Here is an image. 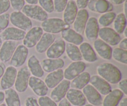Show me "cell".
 Returning a JSON list of instances; mask_svg holds the SVG:
<instances>
[{
  "instance_id": "6da1fadb",
  "label": "cell",
  "mask_w": 127,
  "mask_h": 106,
  "mask_svg": "<svg viewBox=\"0 0 127 106\" xmlns=\"http://www.w3.org/2000/svg\"><path fill=\"white\" fill-rule=\"evenodd\" d=\"M98 75L105 79L109 83L115 84L122 78V74L119 68L112 63L104 62L97 67Z\"/></svg>"
},
{
  "instance_id": "7a4b0ae2",
  "label": "cell",
  "mask_w": 127,
  "mask_h": 106,
  "mask_svg": "<svg viewBox=\"0 0 127 106\" xmlns=\"http://www.w3.org/2000/svg\"><path fill=\"white\" fill-rule=\"evenodd\" d=\"M69 27L70 26L66 24L63 19L57 17L48 18L41 24V28L43 31L52 34L61 33L64 30L69 29Z\"/></svg>"
},
{
  "instance_id": "3957f363",
  "label": "cell",
  "mask_w": 127,
  "mask_h": 106,
  "mask_svg": "<svg viewBox=\"0 0 127 106\" xmlns=\"http://www.w3.org/2000/svg\"><path fill=\"white\" fill-rule=\"evenodd\" d=\"M9 21L15 27L22 30L24 31H28L32 27V22L31 19L21 11H14L10 14Z\"/></svg>"
},
{
  "instance_id": "277c9868",
  "label": "cell",
  "mask_w": 127,
  "mask_h": 106,
  "mask_svg": "<svg viewBox=\"0 0 127 106\" xmlns=\"http://www.w3.org/2000/svg\"><path fill=\"white\" fill-rule=\"evenodd\" d=\"M22 12L29 19L43 22L48 19V13L45 12L40 6L37 4L24 5Z\"/></svg>"
},
{
  "instance_id": "5b68a950",
  "label": "cell",
  "mask_w": 127,
  "mask_h": 106,
  "mask_svg": "<svg viewBox=\"0 0 127 106\" xmlns=\"http://www.w3.org/2000/svg\"><path fill=\"white\" fill-rule=\"evenodd\" d=\"M31 75V72L27 67H22L18 71L14 83L16 91L18 93H24L27 90L28 88L29 79Z\"/></svg>"
},
{
  "instance_id": "8992f818",
  "label": "cell",
  "mask_w": 127,
  "mask_h": 106,
  "mask_svg": "<svg viewBox=\"0 0 127 106\" xmlns=\"http://www.w3.org/2000/svg\"><path fill=\"white\" fill-rule=\"evenodd\" d=\"M99 37L100 39L111 46H115L121 40L120 34L110 27H102L99 29Z\"/></svg>"
},
{
  "instance_id": "52a82bcc",
  "label": "cell",
  "mask_w": 127,
  "mask_h": 106,
  "mask_svg": "<svg viewBox=\"0 0 127 106\" xmlns=\"http://www.w3.org/2000/svg\"><path fill=\"white\" fill-rule=\"evenodd\" d=\"M43 34V30L41 27H32L26 34L23 39V45L27 48H33L38 43Z\"/></svg>"
},
{
  "instance_id": "ba28073f",
  "label": "cell",
  "mask_w": 127,
  "mask_h": 106,
  "mask_svg": "<svg viewBox=\"0 0 127 106\" xmlns=\"http://www.w3.org/2000/svg\"><path fill=\"white\" fill-rule=\"evenodd\" d=\"M29 54V50L24 45H19L16 47L11 60L10 65L15 68H19L26 62Z\"/></svg>"
},
{
  "instance_id": "9c48e42d",
  "label": "cell",
  "mask_w": 127,
  "mask_h": 106,
  "mask_svg": "<svg viewBox=\"0 0 127 106\" xmlns=\"http://www.w3.org/2000/svg\"><path fill=\"white\" fill-rule=\"evenodd\" d=\"M86 64L83 61L73 62L63 71L64 78L68 81H71L79 74L84 71Z\"/></svg>"
},
{
  "instance_id": "30bf717a",
  "label": "cell",
  "mask_w": 127,
  "mask_h": 106,
  "mask_svg": "<svg viewBox=\"0 0 127 106\" xmlns=\"http://www.w3.org/2000/svg\"><path fill=\"white\" fill-rule=\"evenodd\" d=\"M17 71L15 67L9 66L6 68L0 81V86L2 89H10L14 85Z\"/></svg>"
},
{
  "instance_id": "8fae6325",
  "label": "cell",
  "mask_w": 127,
  "mask_h": 106,
  "mask_svg": "<svg viewBox=\"0 0 127 106\" xmlns=\"http://www.w3.org/2000/svg\"><path fill=\"white\" fill-rule=\"evenodd\" d=\"M66 43L62 38L55 40L46 51V56L48 58H60L65 52Z\"/></svg>"
},
{
  "instance_id": "7c38bea8",
  "label": "cell",
  "mask_w": 127,
  "mask_h": 106,
  "mask_svg": "<svg viewBox=\"0 0 127 106\" xmlns=\"http://www.w3.org/2000/svg\"><path fill=\"white\" fill-rule=\"evenodd\" d=\"M70 81L63 79L57 86L55 87L50 93V98L55 103H59L64 99L67 92L70 89Z\"/></svg>"
},
{
  "instance_id": "4fadbf2b",
  "label": "cell",
  "mask_w": 127,
  "mask_h": 106,
  "mask_svg": "<svg viewBox=\"0 0 127 106\" xmlns=\"http://www.w3.org/2000/svg\"><path fill=\"white\" fill-rule=\"evenodd\" d=\"M26 32L15 27H7L0 34L2 40L21 41L24 39Z\"/></svg>"
},
{
  "instance_id": "5bb4252c",
  "label": "cell",
  "mask_w": 127,
  "mask_h": 106,
  "mask_svg": "<svg viewBox=\"0 0 127 106\" xmlns=\"http://www.w3.org/2000/svg\"><path fill=\"white\" fill-rule=\"evenodd\" d=\"M83 93L85 96L86 101L93 106H99L102 105V95L91 85L89 84L86 86L83 89Z\"/></svg>"
},
{
  "instance_id": "9a60e30c",
  "label": "cell",
  "mask_w": 127,
  "mask_h": 106,
  "mask_svg": "<svg viewBox=\"0 0 127 106\" xmlns=\"http://www.w3.org/2000/svg\"><path fill=\"white\" fill-rule=\"evenodd\" d=\"M99 29V24L97 19L95 17H91L88 19L84 29V34L87 39L91 42L97 39Z\"/></svg>"
},
{
  "instance_id": "2e32d148",
  "label": "cell",
  "mask_w": 127,
  "mask_h": 106,
  "mask_svg": "<svg viewBox=\"0 0 127 106\" xmlns=\"http://www.w3.org/2000/svg\"><path fill=\"white\" fill-rule=\"evenodd\" d=\"M28 86L32 91L39 97L45 96L47 94L48 88L45 82L39 78L35 76H31L29 79Z\"/></svg>"
},
{
  "instance_id": "e0dca14e",
  "label": "cell",
  "mask_w": 127,
  "mask_h": 106,
  "mask_svg": "<svg viewBox=\"0 0 127 106\" xmlns=\"http://www.w3.org/2000/svg\"><path fill=\"white\" fill-rule=\"evenodd\" d=\"M89 83L101 95L106 96L112 90L110 83L99 75L91 76Z\"/></svg>"
},
{
  "instance_id": "ac0fdd59",
  "label": "cell",
  "mask_w": 127,
  "mask_h": 106,
  "mask_svg": "<svg viewBox=\"0 0 127 106\" xmlns=\"http://www.w3.org/2000/svg\"><path fill=\"white\" fill-rule=\"evenodd\" d=\"M17 47V44L16 41H4L0 48V60L4 63L9 62Z\"/></svg>"
},
{
  "instance_id": "d6986e66",
  "label": "cell",
  "mask_w": 127,
  "mask_h": 106,
  "mask_svg": "<svg viewBox=\"0 0 127 106\" xmlns=\"http://www.w3.org/2000/svg\"><path fill=\"white\" fill-rule=\"evenodd\" d=\"M88 19H89V13L88 11L86 9H79L78 11L76 17L73 22L74 31L79 34H83Z\"/></svg>"
},
{
  "instance_id": "ffe728a7",
  "label": "cell",
  "mask_w": 127,
  "mask_h": 106,
  "mask_svg": "<svg viewBox=\"0 0 127 106\" xmlns=\"http://www.w3.org/2000/svg\"><path fill=\"white\" fill-rule=\"evenodd\" d=\"M66 97L69 103L74 106H84L86 104V99L83 92L79 89L71 88L67 92Z\"/></svg>"
},
{
  "instance_id": "44dd1931",
  "label": "cell",
  "mask_w": 127,
  "mask_h": 106,
  "mask_svg": "<svg viewBox=\"0 0 127 106\" xmlns=\"http://www.w3.org/2000/svg\"><path fill=\"white\" fill-rule=\"evenodd\" d=\"M93 46L97 54L102 58L107 60H110L112 59V48L111 46L108 45L101 39H98V38L94 41Z\"/></svg>"
},
{
  "instance_id": "7402d4cb",
  "label": "cell",
  "mask_w": 127,
  "mask_h": 106,
  "mask_svg": "<svg viewBox=\"0 0 127 106\" xmlns=\"http://www.w3.org/2000/svg\"><path fill=\"white\" fill-rule=\"evenodd\" d=\"M61 36L63 40L77 46L81 44L84 41V38L82 35L79 34L74 29H71L70 28L62 31L61 32Z\"/></svg>"
},
{
  "instance_id": "603a6c76",
  "label": "cell",
  "mask_w": 127,
  "mask_h": 106,
  "mask_svg": "<svg viewBox=\"0 0 127 106\" xmlns=\"http://www.w3.org/2000/svg\"><path fill=\"white\" fill-rule=\"evenodd\" d=\"M78 7L74 1H69L63 12V21L68 25L73 24L78 13Z\"/></svg>"
},
{
  "instance_id": "cb8c5ba5",
  "label": "cell",
  "mask_w": 127,
  "mask_h": 106,
  "mask_svg": "<svg viewBox=\"0 0 127 106\" xmlns=\"http://www.w3.org/2000/svg\"><path fill=\"white\" fill-rule=\"evenodd\" d=\"M43 71L51 73L52 71L62 69L64 66V62L62 58H45L43 59L41 64Z\"/></svg>"
},
{
  "instance_id": "d4e9b609",
  "label": "cell",
  "mask_w": 127,
  "mask_h": 106,
  "mask_svg": "<svg viewBox=\"0 0 127 106\" xmlns=\"http://www.w3.org/2000/svg\"><path fill=\"white\" fill-rule=\"evenodd\" d=\"M55 40V36L54 34L50 33L43 34L40 39L35 45L36 52L38 53H43L46 52L51 45Z\"/></svg>"
},
{
  "instance_id": "484cf974",
  "label": "cell",
  "mask_w": 127,
  "mask_h": 106,
  "mask_svg": "<svg viewBox=\"0 0 127 106\" xmlns=\"http://www.w3.org/2000/svg\"><path fill=\"white\" fill-rule=\"evenodd\" d=\"M63 79H64L63 70L62 69H59L49 73V74H47L45 78L44 82L48 88L53 89L60 82H62Z\"/></svg>"
},
{
  "instance_id": "4316f807",
  "label": "cell",
  "mask_w": 127,
  "mask_h": 106,
  "mask_svg": "<svg viewBox=\"0 0 127 106\" xmlns=\"http://www.w3.org/2000/svg\"><path fill=\"white\" fill-rule=\"evenodd\" d=\"M124 96V94L119 89H113L103 99L102 106H117Z\"/></svg>"
},
{
  "instance_id": "83f0119b",
  "label": "cell",
  "mask_w": 127,
  "mask_h": 106,
  "mask_svg": "<svg viewBox=\"0 0 127 106\" xmlns=\"http://www.w3.org/2000/svg\"><path fill=\"white\" fill-rule=\"evenodd\" d=\"M82 58L88 63H94L97 60V57L94 48L88 42H83L79 47Z\"/></svg>"
},
{
  "instance_id": "f1b7e54d",
  "label": "cell",
  "mask_w": 127,
  "mask_h": 106,
  "mask_svg": "<svg viewBox=\"0 0 127 106\" xmlns=\"http://www.w3.org/2000/svg\"><path fill=\"white\" fill-rule=\"evenodd\" d=\"M27 67L31 72V74H32L33 76L40 78L44 74V71L42 69V65L38 58L35 55L31 56L29 58Z\"/></svg>"
},
{
  "instance_id": "f546056e",
  "label": "cell",
  "mask_w": 127,
  "mask_h": 106,
  "mask_svg": "<svg viewBox=\"0 0 127 106\" xmlns=\"http://www.w3.org/2000/svg\"><path fill=\"white\" fill-rule=\"evenodd\" d=\"M91 75L90 73L84 71L76 77L70 83V87L76 89H83L89 83Z\"/></svg>"
},
{
  "instance_id": "4dcf8cb0",
  "label": "cell",
  "mask_w": 127,
  "mask_h": 106,
  "mask_svg": "<svg viewBox=\"0 0 127 106\" xmlns=\"http://www.w3.org/2000/svg\"><path fill=\"white\" fill-rule=\"evenodd\" d=\"M6 106H21V100L18 93L15 89L10 88L4 91Z\"/></svg>"
},
{
  "instance_id": "1f68e13d",
  "label": "cell",
  "mask_w": 127,
  "mask_h": 106,
  "mask_svg": "<svg viewBox=\"0 0 127 106\" xmlns=\"http://www.w3.org/2000/svg\"><path fill=\"white\" fill-rule=\"evenodd\" d=\"M65 51L68 57L73 62H78L83 60L80 50L77 45L68 43L66 44Z\"/></svg>"
},
{
  "instance_id": "d6a6232c",
  "label": "cell",
  "mask_w": 127,
  "mask_h": 106,
  "mask_svg": "<svg viewBox=\"0 0 127 106\" xmlns=\"http://www.w3.org/2000/svg\"><path fill=\"white\" fill-rule=\"evenodd\" d=\"M114 31L119 34H122L124 32L127 26V17L123 12L116 15L114 21Z\"/></svg>"
},
{
  "instance_id": "836d02e7",
  "label": "cell",
  "mask_w": 127,
  "mask_h": 106,
  "mask_svg": "<svg viewBox=\"0 0 127 106\" xmlns=\"http://www.w3.org/2000/svg\"><path fill=\"white\" fill-rule=\"evenodd\" d=\"M116 14L114 12H107L104 13L99 17L97 20L99 24L101 25L103 27H107L110 26L115 19Z\"/></svg>"
},
{
  "instance_id": "e575fe53",
  "label": "cell",
  "mask_w": 127,
  "mask_h": 106,
  "mask_svg": "<svg viewBox=\"0 0 127 106\" xmlns=\"http://www.w3.org/2000/svg\"><path fill=\"white\" fill-rule=\"evenodd\" d=\"M112 57L115 60L123 63L124 65L127 64V51L121 49L120 48H115L112 49Z\"/></svg>"
},
{
  "instance_id": "d590c367",
  "label": "cell",
  "mask_w": 127,
  "mask_h": 106,
  "mask_svg": "<svg viewBox=\"0 0 127 106\" xmlns=\"http://www.w3.org/2000/svg\"><path fill=\"white\" fill-rule=\"evenodd\" d=\"M110 2L107 0H97L95 4V12L104 14L108 12Z\"/></svg>"
},
{
  "instance_id": "8d00e7d4",
  "label": "cell",
  "mask_w": 127,
  "mask_h": 106,
  "mask_svg": "<svg viewBox=\"0 0 127 106\" xmlns=\"http://www.w3.org/2000/svg\"><path fill=\"white\" fill-rule=\"evenodd\" d=\"M38 2L47 13H52L54 11L53 0H38Z\"/></svg>"
},
{
  "instance_id": "74e56055",
  "label": "cell",
  "mask_w": 127,
  "mask_h": 106,
  "mask_svg": "<svg viewBox=\"0 0 127 106\" xmlns=\"http://www.w3.org/2000/svg\"><path fill=\"white\" fill-rule=\"evenodd\" d=\"M37 101L40 106H58L57 103L47 96L40 97Z\"/></svg>"
},
{
  "instance_id": "f35d334b",
  "label": "cell",
  "mask_w": 127,
  "mask_h": 106,
  "mask_svg": "<svg viewBox=\"0 0 127 106\" xmlns=\"http://www.w3.org/2000/svg\"><path fill=\"white\" fill-rule=\"evenodd\" d=\"M10 14L8 13H4L0 15V32L6 29L9 24Z\"/></svg>"
},
{
  "instance_id": "ab89813d",
  "label": "cell",
  "mask_w": 127,
  "mask_h": 106,
  "mask_svg": "<svg viewBox=\"0 0 127 106\" xmlns=\"http://www.w3.org/2000/svg\"><path fill=\"white\" fill-rule=\"evenodd\" d=\"M68 3V0H53L54 11L57 12H62L64 11Z\"/></svg>"
},
{
  "instance_id": "60d3db41",
  "label": "cell",
  "mask_w": 127,
  "mask_h": 106,
  "mask_svg": "<svg viewBox=\"0 0 127 106\" xmlns=\"http://www.w3.org/2000/svg\"><path fill=\"white\" fill-rule=\"evenodd\" d=\"M9 2L15 11H21L25 5L24 0H9Z\"/></svg>"
},
{
  "instance_id": "b9f144b4",
  "label": "cell",
  "mask_w": 127,
  "mask_h": 106,
  "mask_svg": "<svg viewBox=\"0 0 127 106\" xmlns=\"http://www.w3.org/2000/svg\"><path fill=\"white\" fill-rule=\"evenodd\" d=\"M11 7L9 0H0V15L6 13Z\"/></svg>"
},
{
  "instance_id": "7bdbcfd3",
  "label": "cell",
  "mask_w": 127,
  "mask_h": 106,
  "mask_svg": "<svg viewBox=\"0 0 127 106\" xmlns=\"http://www.w3.org/2000/svg\"><path fill=\"white\" fill-rule=\"evenodd\" d=\"M25 105L26 106H40L37 99L33 96H29L27 98L25 101Z\"/></svg>"
},
{
  "instance_id": "ee69618b",
  "label": "cell",
  "mask_w": 127,
  "mask_h": 106,
  "mask_svg": "<svg viewBox=\"0 0 127 106\" xmlns=\"http://www.w3.org/2000/svg\"><path fill=\"white\" fill-rule=\"evenodd\" d=\"M119 89L124 93L125 95H127V79H121L119 82Z\"/></svg>"
},
{
  "instance_id": "f6af8a7d",
  "label": "cell",
  "mask_w": 127,
  "mask_h": 106,
  "mask_svg": "<svg viewBox=\"0 0 127 106\" xmlns=\"http://www.w3.org/2000/svg\"><path fill=\"white\" fill-rule=\"evenodd\" d=\"M89 1L90 0H76V4L78 9H85L88 6V4Z\"/></svg>"
},
{
  "instance_id": "bcb514c9",
  "label": "cell",
  "mask_w": 127,
  "mask_h": 106,
  "mask_svg": "<svg viewBox=\"0 0 127 106\" xmlns=\"http://www.w3.org/2000/svg\"><path fill=\"white\" fill-rule=\"evenodd\" d=\"M119 48H121V49L125 50H127V38H124V39L121 40L120 42H119Z\"/></svg>"
},
{
  "instance_id": "7dc6e473",
  "label": "cell",
  "mask_w": 127,
  "mask_h": 106,
  "mask_svg": "<svg viewBox=\"0 0 127 106\" xmlns=\"http://www.w3.org/2000/svg\"><path fill=\"white\" fill-rule=\"evenodd\" d=\"M96 1L97 0H90L89 2H88V6H87L90 11H93V12H95V2H96Z\"/></svg>"
},
{
  "instance_id": "c3c4849f",
  "label": "cell",
  "mask_w": 127,
  "mask_h": 106,
  "mask_svg": "<svg viewBox=\"0 0 127 106\" xmlns=\"http://www.w3.org/2000/svg\"><path fill=\"white\" fill-rule=\"evenodd\" d=\"M58 106H71V104L69 103V101L66 99L64 98L59 102V104Z\"/></svg>"
},
{
  "instance_id": "681fc988",
  "label": "cell",
  "mask_w": 127,
  "mask_h": 106,
  "mask_svg": "<svg viewBox=\"0 0 127 106\" xmlns=\"http://www.w3.org/2000/svg\"><path fill=\"white\" fill-rule=\"evenodd\" d=\"M127 0H109V2L114 5H119L124 3Z\"/></svg>"
},
{
  "instance_id": "f907efd6",
  "label": "cell",
  "mask_w": 127,
  "mask_h": 106,
  "mask_svg": "<svg viewBox=\"0 0 127 106\" xmlns=\"http://www.w3.org/2000/svg\"><path fill=\"white\" fill-rule=\"evenodd\" d=\"M5 66L4 65L2 64V63H0V79L1 78V77L3 75L5 71Z\"/></svg>"
},
{
  "instance_id": "816d5d0a",
  "label": "cell",
  "mask_w": 127,
  "mask_h": 106,
  "mask_svg": "<svg viewBox=\"0 0 127 106\" xmlns=\"http://www.w3.org/2000/svg\"><path fill=\"white\" fill-rule=\"evenodd\" d=\"M119 104L120 106H127V98H123Z\"/></svg>"
},
{
  "instance_id": "f5cc1de1",
  "label": "cell",
  "mask_w": 127,
  "mask_h": 106,
  "mask_svg": "<svg viewBox=\"0 0 127 106\" xmlns=\"http://www.w3.org/2000/svg\"><path fill=\"white\" fill-rule=\"evenodd\" d=\"M4 92L2 91H0V105L2 104L3 103V102L4 101Z\"/></svg>"
},
{
  "instance_id": "db71d44e",
  "label": "cell",
  "mask_w": 127,
  "mask_h": 106,
  "mask_svg": "<svg viewBox=\"0 0 127 106\" xmlns=\"http://www.w3.org/2000/svg\"><path fill=\"white\" fill-rule=\"evenodd\" d=\"M24 1L27 2V4L34 5L38 3V0H24Z\"/></svg>"
},
{
  "instance_id": "11a10c76",
  "label": "cell",
  "mask_w": 127,
  "mask_h": 106,
  "mask_svg": "<svg viewBox=\"0 0 127 106\" xmlns=\"http://www.w3.org/2000/svg\"><path fill=\"white\" fill-rule=\"evenodd\" d=\"M127 1L124 2V14L127 17Z\"/></svg>"
},
{
  "instance_id": "9f6ffc18",
  "label": "cell",
  "mask_w": 127,
  "mask_h": 106,
  "mask_svg": "<svg viewBox=\"0 0 127 106\" xmlns=\"http://www.w3.org/2000/svg\"><path fill=\"white\" fill-rule=\"evenodd\" d=\"M123 33L124 34V35H125V38H127V27L125 28V29L124 30V32H123Z\"/></svg>"
},
{
  "instance_id": "6f0895ef",
  "label": "cell",
  "mask_w": 127,
  "mask_h": 106,
  "mask_svg": "<svg viewBox=\"0 0 127 106\" xmlns=\"http://www.w3.org/2000/svg\"><path fill=\"white\" fill-rule=\"evenodd\" d=\"M2 40L1 38V37H0V48H1V45H2Z\"/></svg>"
},
{
  "instance_id": "680465c9",
  "label": "cell",
  "mask_w": 127,
  "mask_h": 106,
  "mask_svg": "<svg viewBox=\"0 0 127 106\" xmlns=\"http://www.w3.org/2000/svg\"><path fill=\"white\" fill-rule=\"evenodd\" d=\"M84 106H94L91 105V104H86V105Z\"/></svg>"
},
{
  "instance_id": "91938a15",
  "label": "cell",
  "mask_w": 127,
  "mask_h": 106,
  "mask_svg": "<svg viewBox=\"0 0 127 106\" xmlns=\"http://www.w3.org/2000/svg\"><path fill=\"white\" fill-rule=\"evenodd\" d=\"M0 106H6V104H4V103H2V104H1V105H0Z\"/></svg>"
},
{
  "instance_id": "94428289",
  "label": "cell",
  "mask_w": 127,
  "mask_h": 106,
  "mask_svg": "<svg viewBox=\"0 0 127 106\" xmlns=\"http://www.w3.org/2000/svg\"><path fill=\"white\" fill-rule=\"evenodd\" d=\"M70 1H74V0H70Z\"/></svg>"
}]
</instances>
